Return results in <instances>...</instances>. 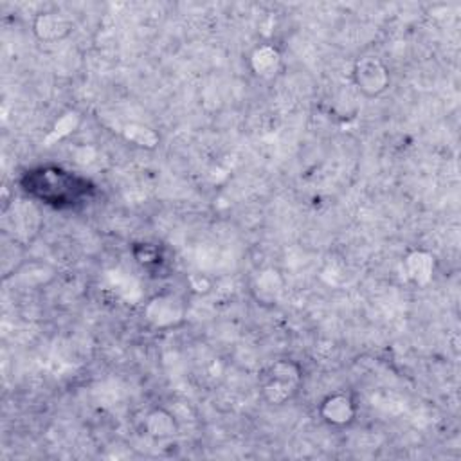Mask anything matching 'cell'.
Segmentation results:
<instances>
[{
  "label": "cell",
  "instance_id": "obj_6",
  "mask_svg": "<svg viewBox=\"0 0 461 461\" xmlns=\"http://www.w3.org/2000/svg\"><path fill=\"white\" fill-rule=\"evenodd\" d=\"M250 294L254 301L261 306H276L285 294V277L274 268H261L250 283Z\"/></svg>",
  "mask_w": 461,
  "mask_h": 461
},
{
  "label": "cell",
  "instance_id": "obj_2",
  "mask_svg": "<svg viewBox=\"0 0 461 461\" xmlns=\"http://www.w3.org/2000/svg\"><path fill=\"white\" fill-rule=\"evenodd\" d=\"M355 88L367 99L380 97L391 85L389 67L376 56H360L351 67Z\"/></svg>",
  "mask_w": 461,
  "mask_h": 461
},
{
  "label": "cell",
  "instance_id": "obj_11",
  "mask_svg": "<svg viewBox=\"0 0 461 461\" xmlns=\"http://www.w3.org/2000/svg\"><path fill=\"white\" fill-rule=\"evenodd\" d=\"M14 274H18L25 285L38 286V285L49 283L54 277L56 270L47 263H40V261H29L27 263V261H23L14 270Z\"/></svg>",
  "mask_w": 461,
  "mask_h": 461
},
{
  "label": "cell",
  "instance_id": "obj_7",
  "mask_svg": "<svg viewBox=\"0 0 461 461\" xmlns=\"http://www.w3.org/2000/svg\"><path fill=\"white\" fill-rule=\"evenodd\" d=\"M249 68L259 79H274L283 68L281 52L270 43H261L249 54Z\"/></svg>",
  "mask_w": 461,
  "mask_h": 461
},
{
  "label": "cell",
  "instance_id": "obj_1",
  "mask_svg": "<svg viewBox=\"0 0 461 461\" xmlns=\"http://www.w3.org/2000/svg\"><path fill=\"white\" fill-rule=\"evenodd\" d=\"M303 382V369L290 358L272 362L261 378V396L268 405H285L299 391Z\"/></svg>",
  "mask_w": 461,
  "mask_h": 461
},
{
  "label": "cell",
  "instance_id": "obj_8",
  "mask_svg": "<svg viewBox=\"0 0 461 461\" xmlns=\"http://www.w3.org/2000/svg\"><path fill=\"white\" fill-rule=\"evenodd\" d=\"M142 427H144L146 436H149L155 441L171 439L180 430V425H178L175 414L164 407L149 409L142 420Z\"/></svg>",
  "mask_w": 461,
  "mask_h": 461
},
{
  "label": "cell",
  "instance_id": "obj_9",
  "mask_svg": "<svg viewBox=\"0 0 461 461\" xmlns=\"http://www.w3.org/2000/svg\"><path fill=\"white\" fill-rule=\"evenodd\" d=\"M402 267H403L405 277L411 283H414L418 286H425L427 283L432 281V276L436 270V259L429 250L416 249L405 256Z\"/></svg>",
  "mask_w": 461,
  "mask_h": 461
},
{
  "label": "cell",
  "instance_id": "obj_10",
  "mask_svg": "<svg viewBox=\"0 0 461 461\" xmlns=\"http://www.w3.org/2000/svg\"><path fill=\"white\" fill-rule=\"evenodd\" d=\"M121 135L124 140L142 149H155L160 144V135L144 122H126L121 128Z\"/></svg>",
  "mask_w": 461,
  "mask_h": 461
},
{
  "label": "cell",
  "instance_id": "obj_12",
  "mask_svg": "<svg viewBox=\"0 0 461 461\" xmlns=\"http://www.w3.org/2000/svg\"><path fill=\"white\" fill-rule=\"evenodd\" d=\"M76 124H77V113H76V112H67V113L61 115V117L58 119V122L54 124V128H52V131H50V137H56V135H58V139H59V137H65V135H68L70 131H74Z\"/></svg>",
  "mask_w": 461,
  "mask_h": 461
},
{
  "label": "cell",
  "instance_id": "obj_5",
  "mask_svg": "<svg viewBox=\"0 0 461 461\" xmlns=\"http://www.w3.org/2000/svg\"><path fill=\"white\" fill-rule=\"evenodd\" d=\"M74 31L72 20L61 11H41L32 20V32L43 43H58L68 38Z\"/></svg>",
  "mask_w": 461,
  "mask_h": 461
},
{
  "label": "cell",
  "instance_id": "obj_3",
  "mask_svg": "<svg viewBox=\"0 0 461 461\" xmlns=\"http://www.w3.org/2000/svg\"><path fill=\"white\" fill-rule=\"evenodd\" d=\"M142 315L155 328H169L184 319L185 304L178 295L158 294L148 301Z\"/></svg>",
  "mask_w": 461,
  "mask_h": 461
},
{
  "label": "cell",
  "instance_id": "obj_4",
  "mask_svg": "<svg viewBox=\"0 0 461 461\" xmlns=\"http://www.w3.org/2000/svg\"><path fill=\"white\" fill-rule=\"evenodd\" d=\"M319 416L331 427H346L357 416V403L351 394L335 391L326 394L319 403Z\"/></svg>",
  "mask_w": 461,
  "mask_h": 461
}]
</instances>
